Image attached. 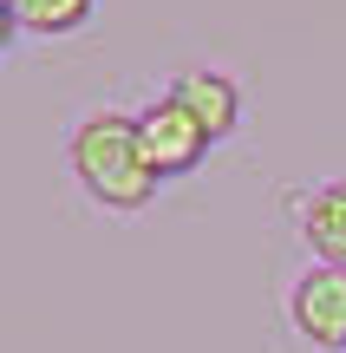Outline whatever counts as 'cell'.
<instances>
[{"instance_id": "1", "label": "cell", "mask_w": 346, "mask_h": 353, "mask_svg": "<svg viewBox=\"0 0 346 353\" xmlns=\"http://www.w3.org/2000/svg\"><path fill=\"white\" fill-rule=\"evenodd\" d=\"M65 164H72L78 190H85L98 210H144V203L157 196V183L164 176L151 170V157H144V138H138V112H85L72 125V144H65Z\"/></svg>"}, {"instance_id": "2", "label": "cell", "mask_w": 346, "mask_h": 353, "mask_svg": "<svg viewBox=\"0 0 346 353\" xmlns=\"http://www.w3.org/2000/svg\"><path fill=\"white\" fill-rule=\"evenodd\" d=\"M288 321L314 353H346V268L314 262L288 288Z\"/></svg>"}, {"instance_id": "3", "label": "cell", "mask_w": 346, "mask_h": 353, "mask_svg": "<svg viewBox=\"0 0 346 353\" xmlns=\"http://www.w3.org/2000/svg\"><path fill=\"white\" fill-rule=\"evenodd\" d=\"M138 138H144V157H151V170L164 176V183H170V176H190L209 151H216V144L203 138V125H196L170 92L138 112Z\"/></svg>"}, {"instance_id": "4", "label": "cell", "mask_w": 346, "mask_h": 353, "mask_svg": "<svg viewBox=\"0 0 346 353\" xmlns=\"http://www.w3.org/2000/svg\"><path fill=\"white\" fill-rule=\"evenodd\" d=\"M170 99L183 105V112L203 125L209 144L235 138V125H242V85H235L229 72H209V65H190V72L170 79Z\"/></svg>"}, {"instance_id": "5", "label": "cell", "mask_w": 346, "mask_h": 353, "mask_svg": "<svg viewBox=\"0 0 346 353\" xmlns=\"http://www.w3.org/2000/svg\"><path fill=\"white\" fill-rule=\"evenodd\" d=\"M294 223H301V242L314 249V262L346 268V176L314 183L307 196H294Z\"/></svg>"}, {"instance_id": "6", "label": "cell", "mask_w": 346, "mask_h": 353, "mask_svg": "<svg viewBox=\"0 0 346 353\" xmlns=\"http://www.w3.org/2000/svg\"><path fill=\"white\" fill-rule=\"evenodd\" d=\"M98 13V0H7V39H65Z\"/></svg>"}]
</instances>
